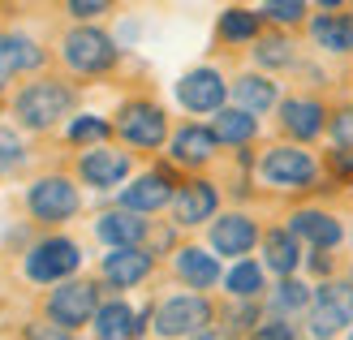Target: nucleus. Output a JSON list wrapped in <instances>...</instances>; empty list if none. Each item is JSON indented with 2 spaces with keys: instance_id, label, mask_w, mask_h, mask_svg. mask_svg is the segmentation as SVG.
I'll return each instance as SVG.
<instances>
[{
  "instance_id": "23",
  "label": "nucleus",
  "mask_w": 353,
  "mask_h": 340,
  "mask_svg": "<svg viewBox=\"0 0 353 340\" xmlns=\"http://www.w3.org/2000/svg\"><path fill=\"white\" fill-rule=\"evenodd\" d=\"M263 254H268L263 263H268L276 276H285V280L297 272V263H302V254H297V237L289 228H272L268 237H263Z\"/></svg>"
},
{
  "instance_id": "27",
  "label": "nucleus",
  "mask_w": 353,
  "mask_h": 340,
  "mask_svg": "<svg viewBox=\"0 0 353 340\" xmlns=\"http://www.w3.org/2000/svg\"><path fill=\"white\" fill-rule=\"evenodd\" d=\"M224 284H228V293H233V297H259V289H263V267L250 263V259H241L233 272L224 276Z\"/></svg>"
},
{
  "instance_id": "28",
  "label": "nucleus",
  "mask_w": 353,
  "mask_h": 340,
  "mask_svg": "<svg viewBox=\"0 0 353 340\" xmlns=\"http://www.w3.org/2000/svg\"><path fill=\"white\" fill-rule=\"evenodd\" d=\"M220 34H224L228 43L254 39V34H259V13H250V9H228V13L220 17Z\"/></svg>"
},
{
  "instance_id": "20",
  "label": "nucleus",
  "mask_w": 353,
  "mask_h": 340,
  "mask_svg": "<svg viewBox=\"0 0 353 340\" xmlns=\"http://www.w3.org/2000/svg\"><path fill=\"white\" fill-rule=\"evenodd\" d=\"M289 232H293V237H302V241H310V246H319V250H332V246L341 241V224L332 220L327 211H297Z\"/></svg>"
},
{
  "instance_id": "35",
  "label": "nucleus",
  "mask_w": 353,
  "mask_h": 340,
  "mask_svg": "<svg viewBox=\"0 0 353 340\" xmlns=\"http://www.w3.org/2000/svg\"><path fill=\"white\" fill-rule=\"evenodd\" d=\"M17 159H22V142H17L9 130H0V164H17Z\"/></svg>"
},
{
  "instance_id": "21",
  "label": "nucleus",
  "mask_w": 353,
  "mask_h": 340,
  "mask_svg": "<svg viewBox=\"0 0 353 340\" xmlns=\"http://www.w3.org/2000/svg\"><path fill=\"white\" fill-rule=\"evenodd\" d=\"M216 155V134L203 130V125H185V130L172 134V159L176 164H207Z\"/></svg>"
},
{
  "instance_id": "4",
  "label": "nucleus",
  "mask_w": 353,
  "mask_h": 340,
  "mask_svg": "<svg viewBox=\"0 0 353 340\" xmlns=\"http://www.w3.org/2000/svg\"><path fill=\"white\" fill-rule=\"evenodd\" d=\"M78 263H82V254H78V246L69 237H48L26 254V276L34 284H57L65 276H74Z\"/></svg>"
},
{
  "instance_id": "26",
  "label": "nucleus",
  "mask_w": 353,
  "mask_h": 340,
  "mask_svg": "<svg viewBox=\"0 0 353 340\" xmlns=\"http://www.w3.org/2000/svg\"><path fill=\"white\" fill-rule=\"evenodd\" d=\"M211 134H216V142H233V147H241V142H250L259 134V121L250 112H241V108H220Z\"/></svg>"
},
{
  "instance_id": "10",
  "label": "nucleus",
  "mask_w": 353,
  "mask_h": 340,
  "mask_svg": "<svg viewBox=\"0 0 353 340\" xmlns=\"http://www.w3.org/2000/svg\"><path fill=\"white\" fill-rule=\"evenodd\" d=\"M125 172H130V155L125 151H112V147H95V151H86L78 159V177L86 186H95V190H112L125 181Z\"/></svg>"
},
{
  "instance_id": "3",
  "label": "nucleus",
  "mask_w": 353,
  "mask_h": 340,
  "mask_svg": "<svg viewBox=\"0 0 353 340\" xmlns=\"http://www.w3.org/2000/svg\"><path fill=\"white\" fill-rule=\"evenodd\" d=\"M65 61L74 74H103V69H112L117 61V48L103 30L95 26H78L65 34Z\"/></svg>"
},
{
  "instance_id": "24",
  "label": "nucleus",
  "mask_w": 353,
  "mask_h": 340,
  "mask_svg": "<svg viewBox=\"0 0 353 340\" xmlns=\"http://www.w3.org/2000/svg\"><path fill=\"white\" fill-rule=\"evenodd\" d=\"M95 336L99 340H134L138 336V314L125 301H108L95 310Z\"/></svg>"
},
{
  "instance_id": "16",
  "label": "nucleus",
  "mask_w": 353,
  "mask_h": 340,
  "mask_svg": "<svg viewBox=\"0 0 353 340\" xmlns=\"http://www.w3.org/2000/svg\"><path fill=\"white\" fill-rule=\"evenodd\" d=\"M280 125L302 142L319 138L323 134V103L319 99H289L285 108H280Z\"/></svg>"
},
{
  "instance_id": "29",
  "label": "nucleus",
  "mask_w": 353,
  "mask_h": 340,
  "mask_svg": "<svg viewBox=\"0 0 353 340\" xmlns=\"http://www.w3.org/2000/svg\"><path fill=\"white\" fill-rule=\"evenodd\" d=\"M272 306H276L280 314H297V310L310 306V289H306L302 280H280L276 293H272Z\"/></svg>"
},
{
  "instance_id": "8",
  "label": "nucleus",
  "mask_w": 353,
  "mask_h": 340,
  "mask_svg": "<svg viewBox=\"0 0 353 340\" xmlns=\"http://www.w3.org/2000/svg\"><path fill=\"white\" fill-rule=\"evenodd\" d=\"M353 314V284H323L314 293V310H310V332L314 336H336L349 328Z\"/></svg>"
},
{
  "instance_id": "18",
  "label": "nucleus",
  "mask_w": 353,
  "mask_h": 340,
  "mask_svg": "<svg viewBox=\"0 0 353 340\" xmlns=\"http://www.w3.org/2000/svg\"><path fill=\"white\" fill-rule=\"evenodd\" d=\"M39 61H43V52L34 48L26 34H0V86L13 74H22V69H34Z\"/></svg>"
},
{
  "instance_id": "38",
  "label": "nucleus",
  "mask_w": 353,
  "mask_h": 340,
  "mask_svg": "<svg viewBox=\"0 0 353 340\" xmlns=\"http://www.w3.org/2000/svg\"><path fill=\"white\" fill-rule=\"evenodd\" d=\"M332 168H336V172H353V147H345V151H336V155H332Z\"/></svg>"
},
{
  "instance_id": "12",
  "label": "nucleus",
  "mask_w": 353,
  "mask_h": 340,
  "mask_svg": "<svg viewBox=\"0 0 353 340\" xmlns=\"http://www.w3.org/2000/svg\"><path fill=\"white\" fill-rule=\"evenodd\" d=\"M168 199H172V181L164 172H147V177H138L134 186H125V194H121V211L143 216V211H160Z\"/></svg>"
},
{
  "instance_id": "33",
  "label": "nucleus",
  "mask_w": 353,
  "mask_h": 340,
  "mask_svg": "<svg viewBox=\"0 0 353 340\" xmlns=\"http://www.w3.org/2000/svg\"><path fill=\"white\" fill-rule=\"evenodd\" d=\"M332 138L341 142V151H345V147H353V108H345V112L332 117Z\"/></svg>"
},
{
  "instance_id": "14",
  "label": "nucleus",
  "mask_w": 353,
  "mask_h": 340,
  "mask_svg": "<svg viewBox=\"0 0 353 340\" xmlns=\"http://www.w3.org/2000/svg\"><path fill=\"white\" fill-rule=\"evenodd\" d=\"M147 276H151V254H147V250H138V246L112 250V254L103 259V280L117 284V289H130V284L147 280Z\"/></svg>"
},
{
  "instance_id": "17",
  "label": "nucleus",
  "mask_w": 353,
  "mask_h": 340,
  "mask_svg": "<svg viewBox=\"0 0 353 340\" xmlns=\"http://www.w3.org/2000/svg\"><path fill=\"white\" fill-rule=\"evenodd\" d=\"M95 232L112 250H130V246H138V241L147 237V220H138L134 211H108V216H99Z\"/></svg>"
},
{
  "instance_id": "2",
  "label": "nucleus",
  "mask_w": 353,
  "mask_h": 340,
  "mask_svg": "<svg viewBox=\"0 0 353 340\" xmlns=\"http://www.w3.org/2000/svg\"><path fill=\"white\" fill-rule=\"evenodd\" d=\"M95 310H99V293H95L91 280H65L48 297V319H52V323H61L65 332L91 323Z\"/></svg>"
},
{
  "instance_id": "13",
  "label": "nucleus",
  "mask_w": 353,
  "mask_h": 340,
  "mask_svg": "<svg viewBox=\"0 0 353 340\" xmlns=\"http://www.w3.org/2000/svg\"><path fill=\"white\" fill-rule=\"evenodd\" d=\"M216 186L211 181H190L176 190V199H172V211H176V224H203L216 216Z\"/></svg>"
},
{
  "instance_id": "11",
  "label": "nucleus",
  "mask_w": 353,
  "mask_h": 340,
  "mask_svg": "<svg viewBox=\"0 0 353 340\" xmlns=\"http://www.w3.org/2000/svg\"><path fill=\"white\" fill-rule=\"evenodd\" d=\"M176 99L185 103L190 112H216L224 103V78L216 69H194L176 82Z\"/></svg>"
},
{
  "instance_id": "30",
  "label": "nucleus",
  "mask_w": 353,
  "mask_h": 340,
  "mask_svg": "<svg viewBox=\"0 0 353 340\" xmlns=\"http://www.w3.org/2000/svg\"><path fill=\"white\" fill-rule=\"evenodd\" d=\"M254 57H259V65H272V69H280V65H293L289 39H280V34H272V39H263V43L254 48Z\"/></svg>"
},
{
  "instance_id": "32",
  "label": "nucleus",
  "mask_w": 353,
  "mask_h": 340,
  "mask_svg": "<svg viewBox=\"0 0 353 340\" xmlns=\"http://www.w3.org/2000/svg\"><path fill=\"white\" fill-rule=\"evenodd\" d=\"M263 13L276 17V22H302L306 5H302V0H272V5H263Z\"/></svg>"
},
{
  "instance_id": "1",
  "label": "nucleus",
  "mask_w": 353,
  "mask_h": 340,
  "mask_svg": "<svg viewBox=\"0 0 353 340\" xmlns=\"http://www.w3.org/2000/svg\"><path fill=\"white\" fill-rule=\"evenodd\" d=\"M17 117H22V125H30V130H52L61 117H69V108H74V91L61 82H30L22 95H17Z\"/></svg>"
},
{
  "instance_id": "25",
  "label": "nucleus",
  "mask_w": 353,
  "mask_h": 340,
  "mask_svg": "<svg viewBox=\"0 0 353 340\" xmlns=\"http://www.w3.org/2000/svg\"><path fill=\"white\" fill-rule=\"evenodd\" d=\"M233 95H237V103H241V112H268L272 103H276V82H268V78H259V74H245V78H237L233 82Z\"/></svg>"
},
{
  "instance_id": "5",
  "label": "nucleus",
  "mask_w": 353,
  "mask_h": 340,
  "mask_svg": "<svg viewBox=\"0 0 353 340\" xmlns=\"http://www.w3.org/2000/svg\"><path fill=\"white\" fill-rule=\"evenodd\" d=\"M117 134L125 138L130 147H143V151L160 147L164 134H168L164 108H160V103H151V99H134V103H125V108H121V117H117Z\"/></svg>"
},
{
  "instance_id": "34",
  "label": "nucleus",
  "mask_w": 353,
  "mask_h": 340,
  "mask_svg": "<svg viewBox=\"0 0 353 340\" xmlns=\"http://www.w3.org/2000/svg\"><path fill=\"white\" fill-rule=\"evenodd\" d=\"M250 340H297V336H293V328L285 323V319H272V323L254 328V336H250Z\"/></svg>"
},
{
  "instance_id": "31",
  "label": "nucleus",
  "mask_w": 353,
  "mask_h": 340,
  "mask_svg": "<svg viewBox=\"0 0 353 340\" xmlns=\"http://www.w3.org/2000/svg\"><path fill=\"white\" fill-rule=\"evenodd\" d=\"M108 134H112V125L99 121V117H78L74 125H69V138L74 142H103Z\"/></svg>"
},
{
  "instance_id": "37",
  "label": "nucleus",
  "mask_w": 353,
  "mask_h": 340,
  "mask_svg": "<svg viewBox=\"0 0 353 340\" xmlns=\"http://www.w3.org/2000/svg\"><path fill=\"white\" fill-rule=\"evenodd\" d=\"M69 13L74 17H95V13H108V5H103V0H74Z\"/></svg>"
},
{
  "instance_id": "36",
  "label": "nucleus",
  "mask_w": 353,
  "mask_h": 340,
  "mask_svg": "<svg viewBox=\"0 0 353 340\" xmlns=\"http://www.w3.org/2000/svg\"><path fill=\"white\" fill-rule=\"evenodd\" d=\"M26 336H30V340H74L65 328H52V323H30Z\"/></svg>"
},
{
  "instance_id": "7",
  "label": "nucleus",
  "mask_w": 353,
  "mask_h": 340,
  "mask_svg": "<svg viewBox=\"0 0 353 340\" xmlns=\"http://www.w3.org/2000/svg\"><path fill=\"white\" fill-rule=\"evenodd\" d=\"M203 323H211V306L207 297L185 293V297H168L160 314H155V332L160 336H199Z\"/></svg>"
},
{
  "instance_id": "19",
  "label": "nucleus",
  "mask_w": 353,
  "mask_h": 340,
  "mask_svg": "<svg viewBox=\"0 0 353 340\" xmlns=\"http://www.w3.org/2000/svg\"><path fill=\"white\" fill-rule=\"evenodd\" d=\"M176 276H181L190 289H211V284L220 280V263L207 254L199 246H185L176 250Z\"/></svg>"
},
{
  "instance_id": "15",
  "label": "nucleus",
  "mask_w": 353,
  "mask_h": 340,
  "mask_svg": "<svg viewBox=\"0 0 353 340\" xmlns=\"http://www.w3.org/2000/svg\"><path fill=\"white\" fill-rule=\"evenodd\" d=\"M254 241H259V228L250 216H220L211 224V246L220 254H250Z\"/></svg>"
},
{
  "instance_id": "22",
  "label": "nucleus",
  "mask_w": 353,
  "mask_h": 340,
  "mask_svg": "<svg viewBox=\"0 0 353 340\" xmlns=\"http://www.w3.org/2000/svg\"><path fill=\"white\" fill-rule=\"evenodd\" d=\"M314 43L327 52H353V13H323L310 22Z\"/></svg>"
},
{
  "instance_id": "39",
  "label": "nucleus",
  "mask_w": 353,
  "mask_h": 340,
  "mask_svg": "<svg viewBox=\"0 0 353 340\" xmlns=\"http://www.w3.org/2000/svg\"><path fill=\"white\" fill-rule=\"evenodd\" d=\"M194 340H233V336H228V332H207V328H203V332L194 336Z\"/></svg>"
},
{
  "instance_id": "6",
  "label": "nucleus",
  "mask_w": 353,
  "mask_h": 340,
  "mask_svg": "<svg viewBox=\"0 0 353 340\" xmlns=\"http://www.w3.org/2000/svg\"><path fill=\"white\" fill-rule=\"evenodd\" d=\"M26 207H30V216L34 220H43V224H57V220H69V216H78V190L65 181V177H39V181L30 186L26 194Z\"/></svg>"
},
{
  "instance_id": "9",
  "label": "nucleus",
  "mask_w": 353,
  "mask_h": 340,
  "mask_svg": "<svg viewBox=\"0 0 353 340\" xmlns=\"http://www.w3.org/2000/svg\"><path fill=\"white\" fill-rule=\"evenodd\" d=\"M263 177L272 186H310L314 159H310V151H297V147H272L263 155Z\"/></svg>"
}]
</instances>
